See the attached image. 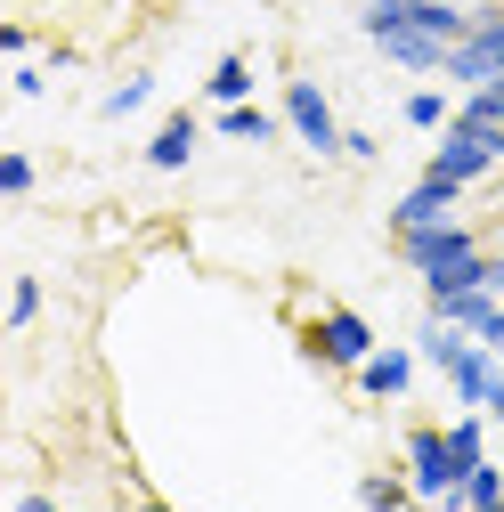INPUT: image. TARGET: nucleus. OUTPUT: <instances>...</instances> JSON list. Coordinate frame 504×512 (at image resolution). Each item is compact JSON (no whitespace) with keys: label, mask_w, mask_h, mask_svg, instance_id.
<instances>
[{"label":"nucleus","mask_w":504,"mask_h":512,"mask_svg":"<svg viewBox=\"0 0 504 512\" xmlns=\"http://www.w3.org/2000/svg\"><path fill=\"white\" fill-rule=\"evenodd\" d=\"M358 504H366V512H407V504H415V480H407V472H366V480H358Z\"/></svg>","instance_id":"obj_15"},{"label":"nucleus","mask_w":504,"mask_h":512,"mask_svg":"<svg viewBox=\"0 0 504 512\" xmlns=\"http://www.w3.org/2000/svg\"><path fill=\"white\" fill-rule=\"evenodd\" d=\"M496 309H504V293H488V285H472V293H423V317H448V326H464V334H488Z\"/></svg>","instance_id":"obj_11"},{"label":"nucleus","mask_w":504,"mask_h":512,"mask_svg":"<svg viewBox=\"0 0 504 512\" xmlns=\"http://www.w3.org/2000/svg\"><path fill=\"white\" fill-rule=\"evenodd\" d=\"M0 196H9V204L33 196V155H0Z\"/></svg>","instance_id":"obj_23"},{"label":"nucleus","mask_w":504,"mask_h":512,"mask_svg":"<svg viewBox=\"0 0 504 512\" xmlns=\"http://www.w3.org/2000/svg\"><path fill=\"white\" fill-rule=\"evenodd\" d=\"M439 9H472V0H439Z\"/></svg>","instance_id":"obj_29"},{"label":"nucleus","mask_w":504,"mask_h":512,"mask_svg":"<svg viewBox=\"0 0 504 512\" xmlns=\"http://www.w3.org/2000/svg\"><path fill=\"white\" fill-rule=\"evenodd\" d=\"M391 244H399V261H407L415 277H439V269L472 261V252H488L472 220H431V228H407V236H391Z\"/></svg>","instance_id":"obj_4"},{"label":"nucleus","mask_w":504,"mask_h":512,"mask_svg":"<svg viewBox=\"0 0 504 512\" xmlns=\"http://www.w3.org/2000/svg\"><path fill=\"white\" fill-rule=\"evenodd\" d=\"M407 480H415V504L464 512V464L448 456V423H415L407 431Z\"/></svg>","instance_id":"obj_1"},{"label":"nucleus","mask_w":504,"mask_h":512,"mask_svg":"<svg viewBox=\"0 0 504 512\" xmlns=\"http://www.w3.org/2000/svg\"><path fill=\"white\" fill-rule=\"evenodd\" d=\"M33 317H41V277H17V285H9V326L25 334Z\"/></svg>","instance_id":"obj_22"},{"label":"nucleus","mask_w":504,"mask_h":512,"mask_svg":"<svg viewBox=\"0 0 504 512\" xmlns=\"http://www.w3.org/2000/svg\"><path fill=\"white\" fill-rule=\"evenodd\" d=\"M139 512H171V504H163V496H139Z\"/></svg>","instance_id":"obj_28"},{"label":"nucleus","mask_w":504,"mask_h":512,"mask_svg":"<svg viewBox=\"0 0 504 512\" xmlns=\"http://www.w3.org/2000/svg\"><path fill=\"white\" fill-rule=\"evenodd\" d=\"M391 57L399 74H448V41H431V33H391V41H374Z\"/></svg>","instance_id":"obj_12"},{"label":"nucleus","mask_w":504,"mask_h":512,"mask_svg":"<svg viewBox=\"0 0 504 512\" xmlns=\"http://www.w3.org/2000/svg\"><path fill=\"white\" fill-rule=\"evenodd\" d=\"M464 512H504V472L496 464H472L464 472Z\"/></svg>","instance_id":"obj_21"},{"label":"nucleus","mask_w":504,"mask_h":512,"mask_svg":"<svg viewBox=\"0 0 504 512\" xmlns=\"http://www.w3.org/2000/svg\"><path fill=\"white\" fill-rule=\"evenodd\" d=\"M415 366H423V350H374L350 382H358V399L391 407V399H407V391H415Z\"/></svg>","instance_id":"obj_7"},{"label":"nucleus","mask_w":504,"mask_h":512,"mask_svg":"<svg viewBox=\"0 0 504 512\" xmlns=\"http://www.w3.org/2000/svg\"><path fill=\"white\" fill-rule=\"evenodd\" d=\"M488 293H504V252H488Z\"/></svg>","instance_id":"obj_27"},{"label":"nucleus","mask_w":504,"mask_h":512,"mask_svg":"<svg viewBox=\"0 0 504 512\" xmlns=\"http://www.w3.org/2000/svg\"><path fill=\"white\" fill-rule=\"evenodd\" d=\"M9 90H17V98H41V90H49V66H25V57H17V74H9Z\"/></svg>","instance_id":"obj_24"},{"label":"nucleus","mask_w":504,"mask_h":512,"mask_svg":"<svg viewBox=\"0 0 504 512\" xmlns=\"http://www.w3.org/2000/svg\"><path fill=\"white\" fill-rule=\"evenodd\" d=\"M204 98L212 106H252V57H220L212 82H204Z\"/></svg>","instance_id":"obj_17"},{"label":"nucleus","mask_w":504,"mask_h":512,"mask_svg":"<svg viewBox=\"0 0 504 512\" xmlns=\"http://www.w3.org/2000/svg\"><path fill=\"white\" fill-rule=\"evenodd\" d=\"M220 139L269 147V139H277V114H269V106H220Z\"/></svg>","instance_id":"obj_16"},{"label":"nucleus","mask_w":504,"mask_h":512,"mask_svg":"<svg viewBox=\"0 0 504 512\" xmlns=\"http://www.w3.org/2000/svg\"><path fill=\"white\" fill-rule=\"evenodd\" d=\"M374 350H383V342H374V326H366L358 309H342V301L318 317V326H301V358L326 366V374H358Z\"/></svg>","instance_id":"obj_2"},{"label":"nucleus","mask_w":504,"mask_h":512,"mask_svg":"<svg viewBox=\"0 0 504 512\" xmlns=\"http://www.w3.org/2000/svg\"><path fill=\"white\" fill-rule=\"evenodd\" d=\"M456 122H472V131H504V74L480 82V90H464L456 98Z\"/></svg>","instance_id":"obj_18"},{"label":"nucleus","mask_w":504,"mask_h":512,"mask_svg":"<svg viewBox=\"0 0 504 512\" xmlns=\"http://www.w3.org/2000/svg\"><path fill=\"white\" fill-rule=\"evenodd\" d=\"M448 456H456L464 472H472V464H488V415H480V407H464V415L448 423Z\"/></svg>","instance_id":"obj_14"},{"label":"nucleus","mask_w":504,"mask_h":512,"mask_svg":"<svg viewBox=\"0 0 504 512\" xmlns=\"http://www.w3.org/2000/svg\"><path fill=\"white\" fill-rule=\"evenodd\" d=\"M407 122H415V131H448V122H456V98L448 90H407Z\"/></svg>","instance_id":"obj_20"},{"label":"nucleus","mask_w":504,"mask_h":512,"mask_svg":"<svg viewBox=\"0 0 504 512\" xmlns=\"http://www.w3.org/2000/svg\"><path fill=\"white\" fill-rule=\"evenodd\" d=\"M147 98H155V74H131V82H114V90L98 98V122H131Z\"/></svg>","instance_id":"obj_19"},{"label":"nucleus","mask_w":504,"mask_h":512,"mask_svg":"<svg viewBox=\"0 0 504 512\" xmlns=\"http://www.w3.org/2000/svg\"><path fill=\"white\" fill-rule=\"evenodd\" d=\"M383 147H374V131H342V163H374Z\"/></svg>","instance_id":"obj_25"},{"label":"nucleus","mask_w":504,"mask_h":512,"mask_svg":"<svg viewBox=\"0 0 504 512\" xmlns=\"http://www.w3.org/2000/svg\"><path fill=\"white\" fill-rule=\"evenodd\" d=\"M196 139H204V122H196V106H179V114H163V131L147 139V171H187V163H196Z\"/></svg>","instance_id":"obj_9"},{"label":"nucleus","mask_w":504,"mask_h":512,"mask_svg":"<svg viewBox=\"0 0 504 512\" xmlns=\"http://www.w3.org/2000/svg\"><path fill=\"white\" fill-rule=\"evenodd\" d=\"M496 163H504V131H496Z\"/></svg>","instance_id":"obj_30"},{"label":"nucleus","mask_w":504,"mask_h":512,"mask_svg":"<svg viewBox=\"0 0 504 512\" xmlns=\"http://www.w3.org/2000/svg\"><path fill=\"white\" fill-rule=\"evenodd\" d=\"M496 374H504V358H496L488 342H464V358L448 366V391H456V407H488Z\"/></svg>","instance_id":"obj_10"},{"label":"nucleus","mask_w":504,"mask_h":512,"mask_svg":"<svg viewBox=\"0 0 504 512\" xmlns=\"http://www.w3.org/2000/svg\"><path fill=\"white\" fill-rule=\"evenodd\" d=\"M456 204H464V187H448V179H415L407 196L391 204V236H407V228H431V220H456Z\"/></svg>","instance_id":"obj_8"},{"label":"nucleus","mask_w":504,"mask_h":512,"mask_svg":"<svg viewBox=\"0 0 504 512\" xmlns=\"http://www.w3.org/2000/svg\"><path fill=\"white\" fill-rule=\"evenodd\" d=\"M496 74H504V9H488V0H480L472 33L448 49V82H456V90H480V82H496Z\"/></svg>","instance_id":"obj_5"},{"label":"nucleus","mask_w":504,"mask_h":512,"mask_svg":"<svg viewBox=\"0 0 504 512\" xmlns=\"http://www.w3.org/2000/svg\"><path fill=\"white\" fill-rule=\"evenodd\" d=\"M423 171H431V179H448V187H464V196H472L480 179H496V171H504V163H496V131H472V122H448Z\"/></svg>","instance_id":"obj_3"},{"label":"nucleus","mask_w":504,"mask_h":512,"mask_svg":"<svg viewBox=\"0 0 504 512\" xmlns=\"http://www.w3.org/2000/svg\"><path fill=\"white\" fill-rule=\"evenodd\" d=\"M464 342H480V334H464V326H448V317H423V334H415V350H423V366H439V374H448V366L464 358Z\"/></svg>","instance_id":"obj_13"},{"label":"nucleus","mask_w":504,"mask_h":512,"mask_svg":"<svg viewBox=\"0 0 504 512\" xmlns=\"http://www.w3.org/2000/svg\"><path fill=\"white\" fill-rule=\"evenodd\" d=\"M285 131L309 147V155H326V163H342V122H334V106H326V90L318 82H285Z\"/></svg>","instance_id":"obj_6"},{"label":"nucleus","mask_w":504,"mask_h":512,"mask_svg":"<svg viewBox=\"0 0 504 512\" xmlns=\"http://www.w3.org/2000/svg\"><path fill=\"white\" fill-rule=\"evenodd\" d=\"M9 512H57V496H41V488H25V496H17Z\"/></svg>","instance_id":"obj_26"}]
</instances>
